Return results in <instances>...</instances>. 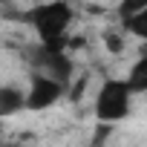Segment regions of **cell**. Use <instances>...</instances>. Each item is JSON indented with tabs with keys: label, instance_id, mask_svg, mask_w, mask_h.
<instances>
[{
	"label": "cell",
	"instance_id": "obj_1",
	"mask_svg": "<svg viewBox=\"0 0 147 147\" xmlns=\"http://www.w3.org/2000/svg\"><path fill=\"white\" fill-rule=\"evenodd\" d=\"M72 6L66 0H46L26 12V23L38 35V43H61L66 40V29L72 26Z\"/></svg>",
	"mask_w": 147,
	"mask_h": 147
},
{
	"label": "cell",
	"instance_id": "obj_2",
	"mask_svg": "<svg viewBox=\"0 0 147 147\" xmlns=\"http://www.w3.org/2000/svg\"><path fill=\"white\" fill-rule=\"evenodd\" d=\"M133 107V90L127 87L124 78H107L95 95V115L104 124H115L130 115Z\"/></svg>",
	"mask_w": 147,
	"mask_h": 147
},
{
	"label": "cell",
	"instance_id": "obj_3",
	"mask_svg": "<svg viewBox=\"0 0 147 147\" xmlns=\"http://www.w3.org/2000/svg\"><path fill=\"white\" fill-rule=\"evenodd\" d=\"M35 61L40 66L43 75L61 81V84H69L72 81V72H75V66H72L69 55H66V43H38L35 46Z\"/></svg>",
	"mask_w": 147,
	"mask_h": 147
},
{
	"label": "cell",
	"instance_id": "obj_4",
	"mask_svg": "<svg viewBox=\"0 0 147 147\" xmlns=\"http://www.w3.org/2000/svg\"><path fill=\"white\" fill-rule=\"evenodd\" d=\"M63 95H66V84H61V81L43 75V72H38V75L32 78V84H29V90L23 92V110H32V113L49 110Z\"/></svg>",
	"mask_w": 147,
	"mask_h": 147
},
{
	"label": "cell",
	"instance_id": "obj_5",
	"mask_svg": "<svg viewBox=\"0 0 147 147\" xmlns=\"http://www.w3.org/2000/svg\"><path fill=\"white\" fill-rule=\"evenodd\" d=\"M20 110H23V90L15 84H3L0 87V118L18 115Z\"/></svg>",
	"mask_w": 147,
	"mask_h": 147
},
{
	"label": "cell",
	"instance_id": "obj_6",
	"mask_svg": "<svg viewBox=\"0 0 147 147\" xmlns=\"http://www.w3.org/2000/svg\"><path fill=\"white\" fill-rule=\"evenodd\" d=\"M127 87L133 90V95H138V92H144L147 90V61L144 58H138L133 66H130V72H127Z\"/></svg>",
	"mask_w": 147,
	"mask_h": 147
},
{
	"label": "cell",
	"instance_id": "obj_7",
	"mask_svg": "<svg viewBox=\"0 0 147 147\" xmlns=\"http://www.w3.org/2000/svg\"><path fill=\"white\" fill-rule=\"evenodd\" d=\"M121 26H124V32H130V35H136V38H147V9H144V12H136V15H130V18H124Z\"/></svg>",
	"mask_w": 147,
	"mask_h": 147
},
{
	"label": "cell",
	"instance_id": "obj_8",
	"mask_svg": "<svg viewBox=\"0 0 147 147\" xmlns=\"http://www.w3.org/2000/svg\"><path fill=\"white\" fill-rule=\"evenodd\" d=\"M147 9V0H121L118 3V20H124V18H130V15H136V12H144Z\"/></svg>",
	"mask_w": 147,
	"mask_h": 147
},
{
	"label": "cell",
	"instance_id": "obj_9",
	"mask_svg": "<svg viewBox=\"0 0 147 147\" xmlns=\"http://www.w3.org/2000/svg\"><path fill=\"white\" fill-rule=\"evenodd\" d=\"M104 46H107L113 55H121V52H124V35H121V32H107V35H104Z\"/></svg>",
	"mask_w": 147,
	"mask_h": 147
},
{
	"label": "cell",
	"instance_id": "obj_10",
	"mask_svg": "<svg viewBox=\"0 0 147 147\" xmlns=\"http://www.w3.org/2000/svg\"><path fill=\"white\" fill-rule=\"evenodd\" d=\"M84 87H87V78H81V81L75 84V90H72V98H81V95H84Z\"/></svg>",
	"mask_w": 147,
	"mask_h": 147
}]
</instances>
